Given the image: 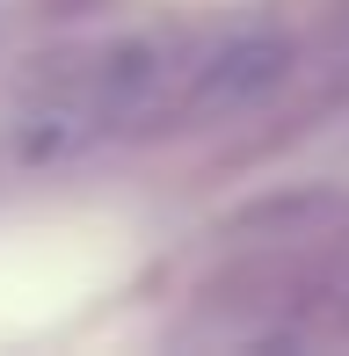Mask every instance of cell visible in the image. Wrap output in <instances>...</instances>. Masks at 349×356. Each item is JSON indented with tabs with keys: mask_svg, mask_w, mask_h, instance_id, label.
I'll return each instance as SVG.
<instances>
[{
	"mask_svg": "<svg viewBox=\"0 0 349 356\" xmlns=\"http://www.w3.org/2000/svg\"><path fill=\"white\" fill-rule=\"evenodd\" d=\"M291 73V37H241L197 66V88H189V117H233V109L262 102L277 80Z\"/></svg>",
	"mask_w": 349,
	"mask_h": 356,
	"instance_id": "6da1fadb",
	"label": "cell"
}]
</instances>
